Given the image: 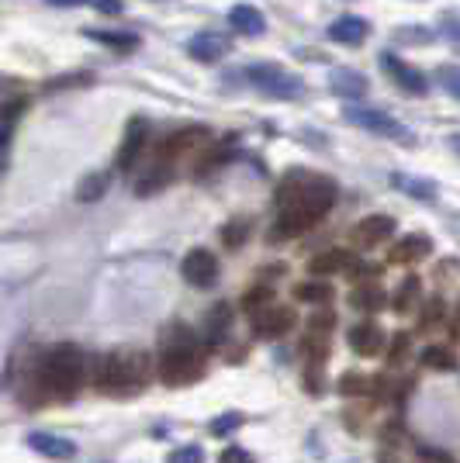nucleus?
I'll return each mask as SVG.
<instances>
[{"instance_id": "1", "label": "nucleus", "mask_w": 460, "mask_h": 463, "mask_svg": "<svg viewBox=\"0 0 460 463\" xmlns=\"http://www.w3.org/2000/svg\"><path fill=\"white\" fill-rule=\"evenodd\" d=\"M277 201H281V214L270 229V239H294V235H305L336 204V184L322 176L291 174L281 184Z\"/></svg>"}, {"instance_id": "2", "label": "nucleus", "mask_w": 460, "mask_h": 463, "mask_svg": "<svg viewBox=\"0 0 460 463\" xmlns=\"http://www.w3.org/2000/svg\"><path fill=\"white\" fill-rule=\"evenodd\" d=\"M153 360L139 349H115L94 364V391L104 398H132L153 381Z\"/></svg>"}, {"instance_id": "3", "label": "nucleus", "mask_w": 460, "mask_h": 463, "mask_svg": "<svg viewBox=\"0 0 460 463\" xmlns=\"http://www.w3.org/2000/svg\"><path fill=\"white\" fill-rule=\"evenodd\" d=\"M83 377H87V360H83V349L73 343H59L42 356L39 387L45 398H56V402L77 398Z\"/></svg>"}, {"instance_id": "4", "label": "nucleus", "mask_w": 460, "mask_h": 463, "mask_svg": "<svg viewBox=\"0 0 460 463\" xmlns=\"http://www.w3.org/2000/svg\"><path fill=\"white\" fill-rule=\"evenodd\" d=\"M156 377L167 387H187L205 377V353L194 343V335H180L177 343H170L159 353Z\"/></svg>"}, {"instance_id": "5", "label": "nucleus", "mask_w": 460, "mask_h": 463, "mask_svg": "<svg viewBox=\"0 0 460 463\" xmlns=\"http://www.w3.org/2000/svg\"><path fill=\"white\" fill-rule=\"evenodd\" d=\"M243 77L250 80L260 94L277 97V100H294V97L305 94V80L288 73V70L277 66V62H256V66H246Z\"/></svg>"}, {"instance_id": "6", "label": "nucleus", "mask_w": 460, "mask_h": 463, "mask_svg": "<svg viewBox=\"0 0 460 463\" xmlns=\"http://www.w3.org/2000/svg\"><path fill=\"white\" fill-rule=\"evenodd\" d=\"M343 118L353 125V128H364V132H374L378 138H391V142H416L412 128H405L402 121L388 115V111H378V108H346Z\"/></svg>"}, {"instance_id": "7", "label": "nucleus", "mask_w": 460, "mask_h": 463, "mask_svg": "<svg viewBox=\"0 0 460 463\" xmlns=\"http://www.w3.org/2000/svg\"><path fill=\"white\" fill-rule=\"evenodd\" d=\"M211 132L205 125H191V128H180V132H170L167 138H159L156 142V156L153 159H163V163H180V156L191 153L194 146H201V142H208Z\"/></svg>"}, {"instance_id": "8", "label": "nucleus", "mask_w": 460, "mask_h": 463, "mask_svg": "<svg viewBox=\"0 0 460 463\" xmlns=\"http://www.w3.org/2000/svg\"><path fill=\"white\" fill-rule=\"evenodd\" d=\"M381 66H384V73L395 80V87H398L402 94H408V97H426V94H429V80H426V73H422V70H416V66H408V62H405V59H398L395 52H384Z\"/></svg>"}, {"instance_id": "9", "label": "nucleus", "mask_w": 460, "mask_h": 463, "mask_svg": "<svg viewBox=\"0 0 460 463\" xmlns=\"http://www.w3.org/2000/svg\"><path fill=\"white\" fill-rule=\"evenodd\" d=\"M180 273H184V280L191 284V288H215L218 284V260H215V252L211 250H191L184 260H180Z\"/></svg>"}, {"instance_id": "10", "label": "nucleus", "mask_w": 460, "mask_h": 463, "mask_svg": "<svg viewBox=\"0 0 460 463\" xmlns=\"http://www.w3.org/2000/svg\"><path fill=\"white\" fill-rule=\"evenodd\" d=\"M146 142H149V121L146 118H132L125 125V136H121V146H118V156H115V166L121 174L135 170V163H139V156L146 149Z\"/></svg>"}, {"instance_id": "11", "label": "nucleus", "mask_w": 460, "mask_h": 463, "mask_svg": "<svg viewBox=\"0 0 460 463\" xmlns=\"http://www.w3.org/2000/svg\"><path fill=\"white\" fill-rule=\"evenodd\" d=\"M395 235V218L391 214H367L360 218L353 232H350V242L357 246V250H374V246H381Z\"/></svg>"}, {"instance_id": "12", "label": "nucleus", "mask_w": 460, "mask_h": 463, "mask_svg": "<svg viewBox=\"0 0 460 463\" xmlns=\"http://www.w3.org/2000/svg\"><path fill=\"white\" fill-rule=\"evenodd\" d=\"M294 308L291 305H267V308L260 311V315H253V332L260 335V339H281V335H288L291 328H294Z\"/></svg>"}, {"instance_id": "13", "label": "nucleus", "mask_w": 460, "mask_h": 463, "mask_svg": "<svg viewBox=\"0 0 460 463\" xmlns=\"http://www.w3.org/2000/svg\"><path fill=\"white\" fill-rule=\"evenodd\" d=\"M232 49L229 35H222V32H197L191 42H187V56L197 59V62H218V59H225Z\"/></svg>"}, {"instance_id": "14", "label": "nucleus", "mask_w": 460, "mask_h": 463, "mask_svg": "<svg viewBox=\"0 0 460 463\" xmlns=\"http://www.w3.org/2000/svg\"><path fill=\"white\" fill-rule=\"evenodd\" d=\"M367 35H370V24L360 14H343V18H336L329 24V39L340 42V45H350V49L364 45Z\"/></svg>"}, {"instance_id": "15", "label": "nucleus", "mask_w": 460, "mask_h": 463, "mask_svg": "<svg viewBox=\"0 0 460 463\" xmlns=\"http://www.w3.org/2000/svg\"><path fill=\"white\" fill-rule=\"evenodd\" d=\"M28 446L49 460H73L77 457V443L62 439L56 432H28Z\"/></svg>"}, {"instance_id": "16", "label": "nucleus", "mask_w": 460, "mask_h": 463, "mask_svg": "<svg viewBox=\"0 0 460 463\" xmlns=\"http://www.w3.org/2000/svg\"><path fill=\"white\" fill-rule=\"evenodd\" d=\"M384 328L374 326V322H360V326L350 328V349L360 353V356H378L384 353Z\"/></svg>"}, {"instance_id": "17", "label": "nucleus", "mask_w": 460, "mask_h": 463, "mask_svg": "<svg viewBox=\"0 0 460 463\" xmlns=\"http://www.w3.org/2000/svg\"><path fill=\"white\" fill-rule=\"evenodd\" d=\"M353 267V256H350V250H326L319 252V256H311L308 260V273L311 277H336V273H343Z\"/></svg>"}, {"instance_id": "18", "label": "nucleus", "mask_w": 460, "mask_h": 463, "mask_svg": "<svg viewBox=\"0 0 460 463\" xmlns=\"http://www.w3.org/2000/svg\"><path fill=\"white\" fill-rule=\"evenodd\" d=\"M329 83H332V94L346 97V100H360L367 94V77L360 70H350V66H340L329 73Z\"/></svg>"}, {"instance_id": "19", "label": "nucleus", "mask_w": 460, "mask_h": 463, "mask_svg": "<svg viewBox=\"0 0 460 463\" xmlns=\"http://www.w3.org/2000/svg\"><path fill=\"white\" fill-rule=\"evenodd\" d=\"M229 24L239 32V35H246V39H260V35L267 32L264 14H260L256 7H250V4H235V7L229 11Z\"/></svg>"}, {"instance_id": "20", "label": "nucleus", "mask_w": 460, "mask_h": 463, "mask_svg": "<svg viewBox=\"0 0 460 463\" xmlns=\"http://www.w3.org/2000/svg\"><path fill=\"white\" fill-rule=\"evenodd\" d=\"M429 252H433V242L426 235H405L391 250V263H419Z\"/></svg>"}, {"instance_id": "21", "label": "nucleus", "mask_w": 460, "mask_h": 463, "mask_svg": "<svg viewBox=\"0 0 460 463\" xmlns=\"http://www.w3.org/2000/svg\"><path fill=\"white\" fill-rule=\"evenodd\" d=\"M384 301H388V298H384V290L378 288V284H364V288L350 290V308H357V311H378Z\"/></svg>"}, {"instance_id": "22", "label": "nucleus", "mask_w": 460, "mask_h": 463, "mask_svg": "<svg viewBox=\"0 0 460 463\" xmlns=\"http://www.w3.org/2000/svg\"><path fill=\"white\" fill-rule=\"evenodd\" d=\"M422 367L426 370H440V373H450V370H457V356L450 353L446 346H429L422 349Z\"/></svg>"}, {"instance_id": "23", "label": "nucleus", "mask_w": 460, "mask_h": 463, "mask_svg": "<svg viewBox=\"0 0 460 463\" xmlns=\"http://www.w3.org/2000/svg\"><path fill=\"white\" fill-rule=\"evenodd\" d=\"M108 184H111V176H108V174L83 176V184L77 187V197L83 201V204H91V201H101V197L108 194Z\"/></svg>"}, {"instance_id": "24", "label": "nucleus", "mask_w": 460, "mask_h": 463, "mask_svg": "<svg viewBox=\"0 0 460 463\" xmlns=\"http://www.w3.org/2000/svg\"><path fill=\"white\" fill-rule=\"evenodd\" d=\"M391 184H395V187H402V191H408L412 197H419V201H436V187H433L429 180H416V176L395 174L391 176Z\"/></svg>"}, {"instance_id": "25", "label": "nucleus", "mask_w": 460, "mask_h": 463, "mask_svg": "<svg viewBox=\"0 0 460 463\" xmlns=\"http://www.w3.org/2000/svg\"><path fill=\"white\" fill-rule=\"evenodd\" d=\"M416 298H419V277H405V284L395 290V298H391V308L395 311L416 308Z\"/></svg>"}, {"instance_id": "26", "label": "nucleus", "mask_w": 460, "mask_h": 463, "mask_svg": "<svg viewBox=\"0 0 460 463\" xmlns=\"http://www.w3.org/2000/svg\"><path fill=\"white\" fill-rule=\"evenodd\" d=\"M229 156H232V142H222V146H218L215 153H208L205 159H201V163H197V170H194V176H208L211 170H222V163H225Z\"/></svg>"}, {"instance_id": "27", "label": "nucleus", "mask_w": 460, "mask_h": 463, "mask_svg": "<svg viewBox=\"0 0 460 463\" xmlns=\"http://www.w3.org/2000/svg\"><path fill=\"white\" fill-rule=\"evenodd\" d=\"M294 298L298 301H311V305H322V301H329L332 298V290H329V284H302V288H294Z\"/></svg>"}, {"instance_id": "28", "label": "nucleus", "mask_w": 460, "mask_h": 463, "mask_svg": "<svg viewBox=\"0 0 460 463\" xmlns=\"http://www.w3.org/2000/svg\"><path fill=\"white\" fill-rule=\"evenodd\" d=\"M267 305H273V294H270L267 288H256V290H250V294L243 298V311H246L250 318H253V315H260Z\"/></svg>"}, {"instance_id": "29", "label": "nucleus", "mask_w": 460, "mask_h": 463, "mask_svg": "<svg viewBox=\"0 0 460 463\" xmlns=\"http://www.w3.org/2000/svg\"><path fill=\"white\" fill-rule=\"evenodd\" d=\"M436 83H440L454 100H460V66H440V70H436Z\"/></svg>"}, {"instance_id": "30", "label": "nucleus", "mask_w": 460, "mask_h": 463, "mask_svg": "<svg viewBox=\"0 0 460 463\" xmlns=\"http://www.w3.org/2000/svg\"><path fill=\"white\" fill-rule=\"evenodd\" d=\"M167 463H205V449L197 443H187V446H177Z\"/></svg>"}, {"instance_id": "31", "label": "nucleus", "mask_w": 460, "mask_h": 463, "mask_svg": "<svg viewBox=\"0 0 460 463\" xmlns=\"http://www.w3.org/2000/svg\"><path fill=\"white\" fill-rule=\"evenodd\" d=\"M246 235H250V222H229V225L222 229V242H225V246H239Z\"/></svg>"}, {"instance_id": "32", "label": "nucleus", "mask_w": 460, "mask_h": 463, "mask_svg": "<svg viewBox=\"0 0 460 463\" xmlns=\"http://www.w3.org/2000/svg\"><path fill=\"white\" fill-rule=\"evenodd\" d=\"M229 318H232L229 305H222V308L215 311V315H208V328L215 332V339H211V343H218V339L225 335V328H229Z\"/></svg>"}, {"instance_id": "33", "label": "nucleus", "mask_w": 460, "mask_h": 463, "mask_svg": "<svg viewBox=\"0 0 460 463\" xmlns=\"http://www.w3.org/2000/svg\"><path fill=\"white\" fill-rule=\"evenodd\" d=\"M239 425H243V415L239 411H225L222 419L211 422V436H229L232 429H239Z\"/></svg>"}, {"instance_id": "34", "label": "nucleus", "mask_w": 460, "mask_h": 463, "mask_svg": "<svg viewBox=\"0 0 460 463\" xmlns=\"http://www.w3.org/2000/svg\"><path fill=\"white\" fill-rule=\"evenodd\" d=\"M87 39L94 42H104V45H118V49H132L135 45V35H111V32H87Z\"/></svg>"}, {"instance_id": "35", "label": "nucleus", "mask_w": 460, "mask_h": 463, "mask_svg": "<svg viewBox=\"0 0 460 463\" xmlns=\"http://www.w3.org/2000/svg\"><path fill=\"white\" fill-rule=\"evenodd\" d=\"M218 463H256V460H253L250 449H243V446H225Z\"/></svg>"}, {"instance_id": "36", "label": "nucleus", "mask_w": 460, "mask_h": 463, "mask_svg": "<svg viewBox=\"0 0 460 463\" xmlns=\"http://www.w3.org/2000/svg\"><path fill=\"white\" fill-rule=\"evenodd\" d=\"M440 318H443V301L440 298H433V301H426V308H422L419 328H426L429 322H440Z\"/></svg>"}, {"instance_id": "37", "label": "nucleus", "mask_w": 460, "mask_h": 463, "mask_svg": "<svg viewBox=\"0 0 460 463\" xmlns=\"http://www.w3.org/2000/svg\"><path fill=\"white\" fill-rule=\"evenodd\" d=\"M364 377H357V373H346L343 381H340V387H343V394H360L364 391Z\"/></svg>"}, {"instance_id": "38", "label": "nucleus", "mask_w": 460, "mask_h": 463, "mask_svg": "<svg viewBox=\"0 0 460 463\" xmlns=\"http://www.w3.org/2000/svg\"><path fill=\"white\" fill-rule=\"evenodd\" d=\"M101 14H121V0H87Z\"/></svg>"}, {"instance_id": "39", "label": "nucleus", "mask_w": 460, "mask_h": 463, "mask_svg": "<svg viewBox=\"0 0 460 463\" xmlns=\"http://www.w3.org/2000/svg\"><path fill=\"white\" fill-rule=\"evenodd\" d=\"M429 39H433V32H412V28L398 32V42H429Z\"/></svg>"}, {"instance_id": "40", "label": "nucleus", "mask_w": 460, "mask_h": 463, "mask_svg": "<svg viewBox=\"0 0 460 463\" xmlns=\"http://www.w3.org/2000/svg\"><path fill=\"white\" fill-rule=\"evenodd\" d=\"M443 35H446V39H454V42H460V21L457 18L443 21Z\"/></svg>"}, {"instance_id": "41", "label": "nucleus", "mask_w": 460, "mask_h": 463, "mask_svg": "<svg viewBox=\"0 0 460 463\" xmlns=\"http://www.w3.org/2000/svg\"><path fill=\"white\" fill-rule=\"evenodd\" d=\"M53 7H80V4H87V0H49Z\"/></svg>"}, {"instance_id": "42", "label": "nucleus", "mask_w": 460, "mask_h": 463, "mask_svg": "<svg viewBox=\"0 0 460 463\" xmlns=\"http://www.w3.org/2000/svg\"><path fill=\"white\" fill-rule=\"evenodd\" d=\"M454 149L460 153V136H454Z\"/></svg>"}]
</instances>
